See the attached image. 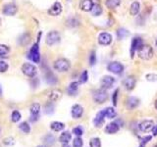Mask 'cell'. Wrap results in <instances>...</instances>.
Wrapping results in <instances>:
<instances>
[{
  "label": "cell",
  "mask_w": 157,
  "mask_h": 147,
  "mask_svg": "<svg viewBox=\"0 0 157 147\" xmlns=\"http://www.w3.org/2000/svg\"><path fill=\"white\" fill-rule=\"evenodd\" d=\"M138 55L142 60H150L153 57V48L148 44H142V45L138 48Z\"/></svg>",
  "instance_id": "obj_1"
},
{
  "label": "cell",
  "mask_w": 157,
  "mask_h": 147,
  "mask_svg": "<svg viewBox=\"0 0 157 147\" xmlns=\"http://www.w3.org/2000/svg\"><path fill=\"white\" fill-rule=\"evenodd\" d=\"M54 69L57 71V72L60 73H64L69 71L70 67H71V64H70L69 60L65 59V58H59L55 62H54Z\"/></svg>",
  "instance_id": "obj_2"
},
{
  "label": "cell",
  "mask_w": 157,
  "mask_h": 147,
  "mask_svg": "<svg viewBox=\"0 0 157 147\" xmlns=\"http://www.w3.org/2000/svg\"><path fill=\"white\" fill-rule=\"evenodd\" d=\"M107 99H108V93L106 89H104V88H100V89L96 90L93 93V100L95 103L102 104Z\"/></svg>",
  "instance_id": "obj_3"
},
{
  "label": "cell",
  "mask_w": 157,
  "mask_h": 147,
  "mask_svg": "<svg viewBox=\"0 0 157 147\" xmlns=\"http://www.w3.org/2000/svg\"><path fill=\"white\" fill-rule=\"evenodd\" d=\"M29 59L32 60L33 63H39L40 61V54H39V47H38V41L36 42L30 48L29 52Z\"/></svg>",
  "instance_id": "obj_4"
},
{
  "label": "cell",
  "mask_w": 157,
  "mask_h": 147,
  "mask_svg": "<svg viewBox=\"0 0 157 147\" xmlns=\"http://www.w3.org/2000/svg\"><path fill=\"white\" fill-rule=\"evenodd\" d=\"M21 70H22V73L27 75V77H30V78H33L34 75H37V67L33 64H30V63H25V64L22 65Z\"/></svg>",
  "instance_id": "obj_5"
},
{
  "label": "cell",
  "mask_w": 157,
  "mask_h": 147,
  "mask_svg": "<svg viewBox=\"0 0 157 147\" xmlns=\"http://www.w3.org/2000/svg\"><path fill=\"white\" fill-rule=\"evenodd\" d=\"M30 121L32 123L37 122L39 118V114H40V105L38 103H33L30 107Z\"/></svg>",
  "instance_id": "obj_6"
},
{
  "label": "cell",
  "mask_w": 157,
  "mask_h": 147,
  "mask_svg": "<svg viewBox=\"0 0 157 147\" xmlns=\"http://www.w3.org/2000/svg\"><path fill=\"white\" fill-rule=\"evenodd\" d=\"M60 41V34L56 30H52L48 33L46 35V44L49 46L54 45V44L58 43Z\"/></svg>",
  "instance_id": "obj_7"
},
{
  "label": "cell",
  "mask_w": 157,
  "mask_h": 147,
  "mask_svg": "<svg viewBox=\"0 0 157 147\" xmlns=\"http://www.w3.org/2000/svg\"><path fill=\"white\" fill-rule=\"evenodd\" d=\"M107 70L112 74L120 75L123 73L124 66L121 63H119V62H111V63H109V65L107 66Z\"/></svg>",
  "instance_id": "obj_8"
},
{
  "label": "cell",
  "mask_w": 157,
  "mask_h": 147,
  "mask_svg": "<svg viewBox=\"0 0 157 147\" xmlns=\"http://www.w3.org/2000/svg\"><path fill=\"white\" fill-rule=\"evenodd\" d=\"M112 42V35L108 33H101L98 35V43L100 45L107 46L109 44H111Z\"/></svg>",
  "instance_id": "obj_9"
},
{
  "label": "cell",
  "mask_w": 157,
  "mask_h": 147,
  "mask_svg": "<svg viewBox=\"0 0 157 147\" xmlns=\"http://www.w3.org/2000/svg\"><path fill=\"white\" fill-rule=\"evenodd\" d=\"M153 127H154V122L151 121V120H145V121H143L139 124V126H138L139 131L141 132H145V133L151 131Z\"/></svg>",
  "instance_id": "obj_10"
},
{
  "label": "cell",
  "mask_w": 157,
  "mask_h": 147,
  "mask_svg": "<svg viewBox=\"0 0 157 147\" xmlns=\"http://www.w3.org/2000/svg\"><path fill=\"white\" fill-rule=\"evenodd\" d=\"M136 84H137V79H136V78H134V77H133V75L127 77L124 79V82H123L124 87L127 90H129V91L133 90L134 88V86H136Z\"/></svg>",
  "instance_id": "obj_11"
},
{
  "label": "cell",
  "mask_w": 157,
  "mask_h": 147,
  "mask_svg": "<svg viewBox=\"0 0 157 147\" xmlns=\"http://www.w3.org/2000/svg\"><path fill=\"white\" fill-rule=\"evenodd\" d=\"M101 86L104 89H109L113 86V84L115 83V79L111 77V75H104L101 79Z\"/></svg>",
  "instance_id": "obj_12"
},
{
  "label": "cell",
  "mask_w": 157,
  "mask_h": 147,
  "mask_svg": "<svg viewBox=\"0 0 157 147\" xmlns=\"http://www.w3.org/2000/svg\"><path fill=\"white\" fill-rule=\"evenodd\" d=\"M82 114H84V108H82L80 104L73 105L72 109H71V115H72L73 119H76V120L80 119V118H82Z\"/></svg>",
  "instance_id": "obj_13"
},
{
  "label": "cell",
  "mask_w": 157,
  "mask_h": 147,
  "mask_svg": "<svg viewBox=\"0 0 157 147\" xmlns=\"http://www.w3.org/2000/svg\"><path fill=\"white\" fill-rule=\"evenodd\" d=\"M143 44L141 37H134L132 40V45H131V57H134L136 51L138 50V48Z\"/></svg>",
  "instance_id": "obj_14"
},
{
  "label": "cell",
  "mask_w": 157,
  "mask_h": 147,
  "mask_svg": "<svg viewBox=\"0 0 157 147\" xmlns=\"http://www.w3.org/2000/svg\"><path fill=\"white\" fill-rule=\"evenodd\" d=\"M119 130H120V127L116 122H112L110 124H108L105 127V128H104V131H105V132L108 133V135H115V133L119 131Z\"/></svg>",
  "instance_id": "obj_15"
},
{
  "label": "cell",
  "mask_w": 157,
  "mask_h": 147,
  "mask_svg": "<svg viewBox=\"0 0 157 147\" xmlns=\"http://www.w3.org/2000/svg\"><path fill=\"white\" fill-rule=\"evenodd\" d=\"M17 11H18L17 6L13 3L6 4V5L4 6V9H3V13L7 16H14L17 13Z\"/></svg>",
  "instance_id": "obj_16"
},
{
  "label": "cell",
  "mask_w": 157,
  "mask_h": 147,
  "mask_svg": "<svg viewBox=\"0 0 157 147\" xmlns=\"http://www.w3.org/2000/svg\"><path fill=\"white\" fill-rule=\"evenodd\" d=\"M61 12H62V5H61V3L55 2L53 5L49 8L48 14L51 16H58L61 14Z\"/></svg>",
  "instance_id": "obj_17"
},
{
  "label": "cell",
  "mask_w": 157,
  "mask_h": 147,
  "mask_svg": "<svg viewBox=\"0 0 157 147\" xmlns=\"http://www.w3.org/2000/svg\"><path fill=\"white\" fill-rule=\"evenodd\" d=\"M93 5H94V3L92 0H82L80 7L84 12H90L92 10Z\"/></svg>",
  "instance_id": "obj_18"
},
{
  "label": "cell",
  "mask_w": 157,
  "mask_h": 147,
  "mask_svg": "<svg viewBox=\"0 0 157 147\" xmlns=\"http://www.w3.org/2000/svg\"><path fill=\"white\" fill-rule=\"evenodd\" d=\"M105 110H102L100 111V112H98L96 114V116H95V118L93 120V123L95 124V127H100L101 124L104 123V120H105Z\"/></svg>",
  "instance_id": "obj_19"
},
{
  "label": "cell",
  "mask_w": 157,
  "mask_h": 147,
  "mask_svg": "<svg viewBox=\"0 0 157 147\" xmlns=\"http://www.w3.org/2000/svg\"><path fill=\"white\" fill-rule=\"evenodd\" d=\"M62 91H61L60 89H52L49 93H48V98H49V100L51 102H56V101H58L61 97H62Z\"/></svg>",
  "instance_id": "obj_20"
},
{
  "label": "cell",
  "mask_w": 157,
  "mask_h": 147,
  "mask_svg": "<svg viewBox=\"0 0 157 147\" xmlns=\"http://www.w3.org/2000/svg\"><path fill=\"white\" fill-rule=\"evenodd\" d=\"M139 10H141V5H139V3L138 1H134L132 4H131L130 14L132 16H137L139 13Z\"/></svg>",
  "instance_id": "obj_21"
},
{
  "label": "cell",
  "mask_w": 157,
  "mask_h": 147,
  "mask_svg": "<svg viewBox=\"0 0 157 147\" xmlns=\"http://www.w3.org/2000/svg\"><path fill=\"white\" fill-rule=\"evenodd\" d=\"M71 138H72L71 133H70L69 131H64V132L61 133V135L59 137V141L62 144H68L69 142L71 141Z\"/></svg>",
  "instance_id": "obj_22"
},
{
  "label": "cell",
  "mask_w": 157,
  "mask_h": 147,
  "mask_svg": "<svg viewBox=\"0 0 157 147\" xmlns=\"http://www.w3.org/2000/svg\"><path fill=\"white\" fill-rule=\"evenodd\" d=\"M78 84L80 82H73L69 84L68 86V93L70 95H76L77 92H78Z\"/></svg>",
  "instance_id": "obj_23"
},
{
  "label": "cell",
  "mask_w": 157,
  "mask_h": 147,
  "mask_svg": "<svg viewBox=\"0 0 157 147\" xmlns=\"http://www.w3.org/2000/svg\"><path fill=\"white\" fill-rule=\"evenodd\" d=\"M47 72L45 73V81L47 83L49 84H55L57 82V79H56L55 75L50 72V70H46Z\"/></svg>",
  "instance_id": "obj_24"
},
{
  "label": "cell",
  "mask_w": 157,
  "mask_h": 147,
  "mask_svg": "<svg viewBox=\"0 0 157 147\" xmlns=\"http://www.w3.org/2000/svg\"><path fill=\"white\" fill-rule=\"evenodd\" d=\"M64 128H65V124L61 122H52L50 124V128L53 131H56V132L63 131Z\"/></svg>",
  "instance_id": "obj_25"
},
{
  "label": "cell",
  "mask_w": 157,
  "mask_h": 147,
  "mask_svg": "<svg viewBox=\"0 0 157 147\" xmlns=\"http://www.w3.org/2000/svg\"><path fill=\"white\" fill-rule=\"evenodd\" d=\"M139 104V100L137 97H130L127 101V106L129 109H134Z\"/></svg>",
  "instance_id": "obj_26"
},
{
  "label": "cell",
  "mask_w": 157,
  "mask_h": 147,
  "mask_svg": "<svg viewBox=\"0 0 157 147\" xmlns=\"http://www.w3.org/2000/svg\"><path fill=\"white\" fill-rule=\"evenodd\" d=\"M43 143L47 147H50L55 143V136L52 135H47L43 138Z\"/></svg>",
  "instance_id": "obj_27"
},
{
  "label": "cell",
  "mask_w": 157,
  "mask_h": 147,
  "mask_svg": "<svg viewBox=\"0 0 157 147\" xmlns=\"http://www.w3.org/2000/svg\"><path fill=\"white\" fill-rule=\"evenodd\" d=\"M105 115H106V118H108V119H114L117 116V112L114 108H112V107H107L105 109Z\"/></svg>",
  "instance_id": "obj_28"
},
{
  "label": "cell",
  "mask_w": 157,
  "mask_h": 147,
  "mask_svg": "<svg viewBox=\"0 0 157 147\" xmlns=\"http://www.w3.org/2000/svg\"><path fill=\"white\" fill-rule=\"evenodd\" d=\"M105 4H106L107 8H109V9H115V8H117L118 6L120 5L121 1H120V0H106Z\"/></svg>",
  "instance_id": "obj_29"
},
{
  "label": "cell",
  "mask_w": 157,
  "mask_h": 147,
  "mask_svg": "<svg viewBox=\"0 0 157 147\" xmlns=\"http://www.w3.org/2000/svg\"><path fill=\"white\" fill-rule=\"evenodd\" d=\"M128 34H129V32L124 28H120L117 30V37H118V39H120V40L124 39Z\"/></svg>",
  "instance_id": "obj_30"
},
{
  "label": "cell",
  "mask_w": 157,
  "mask_h": 147,
  "mask_svg": "<svg viewBox=\"0 0 157 147\" xmlns=\"http://www.w3.org/2000/svg\"><path fill=\"white\" fill-rule=\"evenodd\" d=\"M19 128H20V131H23L24 133H30V127L28 122L21 123L19 126Z\"/></svg>",
  "instance_id": "obj_31"
},
{
  "label": "cell",
  "mask_w": 157,
  "mask_h": 147,
  "mask_svg": "<svg viewBox=\"0 0 157 147\" xmlns=\"http://www.w3.org/2000/svg\"><path fill=\"white\" fill-rule=\"evenodd\" d=\"M90 12H91V14H92L93 16L97 17V16H99V15H101V13H102V8H101V6H100V5H98V4H94L92 10H91Z\"/></svg>",
  "instance_id": "obj_32"
},
{
  "label": "cell",
  "mask_w": 157,
  "mask_h": 147,
  "mask_svg": "<svg viewBox=\"0 0 157 147\" xmlns=\"http://www.w3.org/2000/svg\"><path fill=\"white\" fill-rule=\"evenodd\" d=\"M22 118V116H21V113L19 112V111H13L12 112V115H11V121L13 123H18L20 120Z\"/></svg>",
  "instance_id": "obj_33"
},
{
  "label": "cell",
  "mask_w": 157,
  "mask_h": 147,
  "mask_svg": "<svg viewBox=\"0 0 157 147\" xmlns=\"http://www.w3.org/2000/svg\"><path fill=\"white\" fill-rule=\"evenodd\" d=\"M90 147H101V140L99 137H92L89 141Z\"/></svg>",
  "instance_id": "obj_34"
},
{
  "label": "cell",
  "mask_w": 157,
  "mask_h": 147,
  "mask_svg": "<svg viewBox=\"0 0 157 147\" xmlns=\"http://www.w3.org/2000/svg\"><path fill=\"white\" fill-rule=\"evenodd\" d=\"M10 51V48L4 44H0V57H4Z\"/></svg>",
  "instance_id": "obj_35"
},
{
  "label": "cell",
  "mask_w": 157,
  "mask_h": 147,
  "mask_svg": "<svg viewBox=\"0 0 157 147\" xmlns=\"http://www.w3.org/2000/svg\"><path fill=\"white\" fill-rule=\"evenodd\" d=\"M82 145H84V141L81 138V136H77L73 140V147H82Z\"/></svg>",
  "instance_id": "obj_36"
},
{
  "label": "cell",
  "mask_w": 157,
  "mask_h": 147,
  "mask_svg": "<svg viewBox=\"0 0 157 147\" xmlns=\"http://www.w3.org/2000/svg\"><path fill=\"white\" fill-rule=\"evenodd\" d=\"M88 81H89V73H88V71H84V72L81 74L80 82L81 83H85Z\"/></svg>",
  "instance_id": "obj_37"
},
{
  "label": "cell",
  "mask_w": 157,
  "mask_h": 147,
  "mask_svg": "<svg viewBox=\"0 0 157 147\" xmlns=\"http://www.w3.org/2000/svg\"><path fill=\"white\" fill-rule=\"evenodd\" d=\"M19 41H20V44H22V45H26V44H28L30 41V35L27 33L23 34L22 37L19 39Z\"/></svg>",
  "instance_id": "obj_38"
},
{
  "label": "cell",
  "mask_w": 157,
  "mask_h": 147,
  "mask_svg": "<svg viewBox=\"0 0 157 147\" xmlns=\"http://www.w3.org/2000/svg\"><path fill=\"white\" fill-rule=\"evenodd\" d=\"M44 109H45V113L46 114H52V113H53L54 106H53V104H52V102H48V103L45 105Z\"/></svg>",
  "instance_id": "obj_39"
},
{
  "label": "cell",
  "mask_w": 157,
  "mask_h": 147,
  "mask_svg": "<svg viewBox=\"0 0 157 147\" xmlns=\"http://www.w3.org/2000/svg\"><path fill=\"white\" fill-rule=\"evenodd\" d=\"M84 133V130L82 127H76L73 128V135H75L76 136H82Z\"/></svg>",
  "instance_id": "obj_40"
},
{
  "label": "cell",
  "mask_w": 157,
  "mask_h": 147,
  "mask_svg": "<svg viewBox=\"0 0 157 147\" xmlns=\"http://www.w3.org/2000/svg\"><path fill=\"white\" fill-rule=\"evenodd\" d=\"M67 24L69 26H78V24H80V22H78V19H76V18H71V19H69L68 22H67Z\"/></svg>",
  "instance_id": "obj_41"
},
{
  "label": "cell",
  "mask_w": 157,
  "mask_h": 147,
  "mask_svg": "<svg viewBox=\"0 0 157 147\" xmlns=\"http://www.w3.org/2000/svg\"><path fill=\"white\" fill-rule=\"evenodd\" d=\"M3 143L7 146H13L15 144V139L13 137H6L3 139Z\"/></svg>",
  "instance_id": "obj_42"
},
{
  "label": "cell",
  "mask_w": 157,
  "mask_h": 147,
  "mask_svg": "<svg viewBox=\"0 0 157 147\" xmlns=\"http://www.w3.org/2000/svg\"><path fill=\"white\" fill-rule=\"evenodd\" d=\"M9 68V66L4 61H0V73H5Z\"/></svg>",
  "instance_id": "obj_43"
},
{
  "label": "cell",
  "mask_w": 157,
  "mask_h": 147,
  "mask_svg": "<svg viewBox=\"0 0 157 147\" xmlns=\"http://www.w3.org/2000/svg\"><path fill=\"white\" fill-rule=\"evenodd\" d=\"M95 63H96V55H95L94 51H91L90 55H89V64H90V66H93Z\"/></svg>",
  "instance_id": "obj_44"
},
{
  "label": "cell",
  "mask_w": 157,
  "mask_h": 147,
  "mask_svg": "<svg viewBox=\"0 0 157 147\" xmlns=\"http://www.w3.org/2000/svg\"><path fill=\"white\" fill-rule=\"evenodd\" d=\"M118 93H119V89H116L114 91V93H113V95H112V102H113V105L116 106L117 105V102H118Z\"/></svg>",
  "instance_id": "obj_45"
},
{
  "label": "cell",
  "mask_w": 157,
  "mask_h": 147,
  "mask_svg": "<svg viewBox=\"0 0 157 147\" xmlns=\"http://www.w3.org/2000/svg\"><path fill=\"white\" fill-rule=\"evenodd\" d=\"M146 79H147L148 82H156L157 81V75L148 74V75H146Z\"/></svg>",
  "instance_id": "obj_46"
},
{
  "label": "cell",
  "mask_w": 157,
  "mask_h": 147,
  "mask_svg": "<svg viewBox=\"0 0 157 147\" xmlns=\"http://www.w3.org/2000/svg\"><path fill=\"white\" fill-rule=\"evenodd\" d=\"M149 140H151V136H145V137H143V138H142V142H141V143H147V142L148 141H149Z\"/></svg>",
  "instance_id": "obj_47"
},
{
  "label": "cell",
  "mask_w": 157,
  "mask_h": 147,
  "mask_svg": "<svg viewBox=\"0 0 157 147\" xmlns=\"http://www.w3.org/2000/svg\"><path fill=\"white\" fill-rule=\"evenodd\" d=\"M151 131H152V133H153V135L156 136V135H157V126H154Z\"/></svg>",
  "instance_id": "obj_48"
},
{
  "label": "cell",
  "mask_w": 157,
  "mask_h": 147,
  "mask_svg": "<svg viewBox=\"0 0 157 147\" xmlns=\"http://www.w3.org/2000/svg\"><path fill=\"white\" fill-rule=\"evenodd\" d=\"M145 143H141V145H139L138 147H145Z\"/></svg>",
  "instance_id": "obj_49"
},
{
  "label": "cell",
  "mask_w": 157,
  "mask_h": 147,
  "mask_svg": "<svg viewBox=\"0 0 157 147\" xmlns=\"http://www.w3.org/2000/svg\"><path fill=\"white\" fill-rule=\"evenodd\" d=\"M37 147H47V146L43 144V145H38V146H37Z\"/></svg>",
  "instance_id": "obj_50"
},
{
  "label": "cell",
  "mask_w": 157,
  "mask_h": 147,
  "mask_svg": "<svg viewBox=\"0 0 157 147\" xmlns=\"http://www.w3.org/2000/svg\"><path fill=\"white\" fill-rule=\"evenodd\" d=\"M63 147H70L68 144H63Z\"/></svg>",
  "instance_id": "obj_51"
},
{
  "label": "cell",
  "mask_w": 157,
  "mask_h": 147,
  "mask_svg": "<svg viewBox=\"0 0 157 147\" xmlns=\"http://www.w3.org/2000/svg\"><path fill=\"white\" fill-rule=\"evenodd\" d=\"M155 108L157 109V99H156V101H155Z\"/></svg>",
  "instance_id": "obj_52"
},
{
  "label": "cell",
  "mask_w": 157,
  "mask_h": 147,
  "mask_svg": "<svg viewBox=\"0 0 157 147\" xmlns=\"http://www.w3.org/2000/svg\"><path fill=\"white\" fill-rule=\"evenodd\" d=\"M2 94V90H1V86H0V95Z\"/></svg>",
  "instance_id": "obj_53"
},
{
  "label": "cell",
  "mask_w": 157,
  "mask_h": 147,
  "mask_svg": "<svg viewBox=\"0 0 157 147\" xmlns=\"http://www.w3.org/2000/svg\"><path fill=\"white\" fill-rule=\"evenodd\" d=\"M155 44H156V46H157V39H156V42H155Z\"/></svg>",
  "instance_id": "obj_54"
}]
</instances>
